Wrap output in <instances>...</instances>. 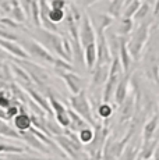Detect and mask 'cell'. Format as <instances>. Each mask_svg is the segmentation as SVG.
<instances>
[{
    "mask_svg": "<svg viewBox=\"0 0 159 160\" xmlns=\"http://www.w3.org/2000/svg\"><path fill=\"white\" fill-rule=\"evenodd\" d=\"M29 33L33 35V39L36 42H39L42 46L48 49L52 54H56L59 58H63L66 61H71V57L67 54L66 49H64V39L63 36H60L59 33L52 32L45 28H33L32 32L29 31Z\"/></svg>",
    "mask_w": 159,
    "mask_h": 160,
    "instance_id": "cell-1",
    "label": "cell"
},
{
    "mask_svg": "<svg viewBox=\"0 0 159 160\" xmlns=\"http://www.w3.org/2000/svg\"><path fill=\"white\" fill-rule=\"evenodd\" d=\"M70 102V107L74 110L77 114H80L88 124H91L94 128L98 125V122L94 118V113H92V107H91V103L87 98V93L85 91L80 92L78 95H71L69 98Z\"/></svg>",
    "mask_w": 159,
    "mask_h": 160,
    "instance_id": "cell-2",
    "label": "cell"
},
{
    "mask_svg": "<svg viewBox=\"0 0 159 160\" xmlns=\"http://www.w3.org/2000/svg\"><path fill=\"white\" fill-rule=\"evenodd\" d=\"M18 43L23 46V49L28 53L29 57H35L41 61H45V63L54 66L57 57H54L45 46H42L39 42H36L35 39H20Z\"/></svg>",
    "mask_w": 159,
    "mask_h": 160,
    "instance_id": "cell-3",
    "label": "cell"
},
{
    "mask_svg": "<svg viewBox=\"0 0 159 160\" xmlns=\"http://www.w3.org/2000/svg\"><path fill=\"white\" fill-rule=\"evenodd\" d=\"M148 29H149V24L144 22L138 27L134 33L131 35L130 41H128V50H130L131 56H133L134 60H138L140 58V54H141V50L145 45L146 39H148Z\"/></svg>",
    "mask_w": 159,
    "mask_h": 160,
    "instance_id": "cell-4",
    "label": "cell"
},
{
    "mask_svg": "<svg viewBox=\"0 0 159 160\" xmlns=\"http://www.w3.org/2000/svg\"><path fill=\"white\" fill-rule=\"evenodd\" d=\"M14 63H17L20 67H23V68L29 74V77L32 78V81L35 82V84H38L41 88L48 89L46 81L49 79V75L42 67H39L38 64L29 63L28 60H20V58H14Z\"/></svg>",
    "mask_w": 159,
    "mask_h": 160,
    "instance_id": "cell-5",
    "label": "cell"
},
{
    "mask_svg": "<svg viewBox=\"0 0 159 160\" xmlns=\"http://www.w3.org/2000/svg\"><path fill=\"white\" fill-rule=\"evenodd\" d=\"M56 143L62 148V150L66 153L67 158L73 160H81L82 158V143L75 142V141L70 139L67 135H59V137H53Z\"/></svg>",
    "mask_w": 159,
    "mask_h": 160,
    "instance_id": "cell-6",
    "label": "cell"
},
{
    "mask_svg": "<svg viewBox=\"0 0 159 160\" xmlns=\"http://www.w3.org/2000/svg\"><path fill=\"white\" fill-rule=\"evenodd\" d=\"M49 91H50V89L48 88V100H49V103H50V107L54 113V120H56L63 128L69 130V127H70L69 109H67L62 102H59V100L53 96V93H50Z\"/></svg>",
    "mask_w": 159,
    "mask_h": 160,
    "instance_id": "cell-7",
    "label": "cell"
},
{
    "mask_svg": "<svg viewBox=\"0 0 159 160\" xmlns=\"http://www.w3.org/2000/svg\"><path fill=\"white\" fill-rule=\"evenodd\" d=\"M80 41L84 49L90 45L96 43V32L90 20V15L87 14L82 15V20L80 22Z\"/></svg>",
    "mask_w": 159,
    "mask_h": 160,
    "instance_id": "cell-8",
    "label": "cell"
},
{
    "mask_svg": "<svg viewBox=\"0 0 159 160\" xmlns=\"http://www.w3.org/2000/svg\"><path fill=\"white\" fill-rule=\"evenodd\" d=\"M90 20H91V22H92V27L96 32V39L105 38L106 29H108L113 22V17H110L109 14H105V13H94L92 15H90Z\"/></svg>",
    "mask_w": 159,
    "mask_h": 160,
    "instance_id": "cell-9",
    "label": "cell"
},
{
    "mask_svg": "<svg viewBox=\"0 0 159 160\" xmlns=\"http://www.w3.org/2000/svg\"><path fill=\"white\" fill-rule=\"evenodd\" d=\"M60 77L63 78V81L66 82L69 91L73 95H78L80 92H82V78L77 75L74 71H56Z\"/></svg>",
    "mask_w": 159,
    "mask_h": 160,
    "instance_id": "cell-10",
    "label": "cell"
},
{
    "mask_svg": "<svg viewBox=\"0 0 159 160\" xmlns=\"http://www.w3.org/2000/svg\"><path fill=\"white\" fill-rule=\"evenodd\" d=\"M20 134H21V139L25 141V143H27V145H29L31 149H35V150H38V152L44 153V155H49V156L53 153L46 145H45L44 142H42L41 139H39L38 137H36V135H33L31 131H28V132H20Z\"/></svg>",
    "mask_w": 159,
    "mask_h": 160,
    "instance_id": "cell-11",
    "label": "cell"
},
{
    "mask_svg": "<svg viewBox=\"0 0 159 160\" xmlns=\"http://www.w3.org/2000/svg\"><path fill=\"white\" fill-rule=\"evenodd\" d=\"M13 124H14V128H16L18 132H28V131H31V128L33 127L32 117L24 109V106L21 107V113L13 120Z\"/></svg>",
    "mask_w": 159,
    "mask_h": 160,
    "instance_id": "cell-12",
    "label": "cell"
},
{
    "mask_svg": "<svg viewBox=\"0 0 159 160\" xmlns=\"http://www.w3.org/2000/svg\"><path fill=\"white\" fill-rule=\"evenodd\" d=\"M109 75H110V64H105V66H96L92 71V81H91V87L95 88L99 85H103L108 82Z\"/></svg>",
    "mask_w": 159,
    "mask_h": 160,
    "instance_id": "cell-13",
    "label": "cell"
},
{
    "mask_svg": "<svg viewBox=\"0 0 159 160\" xmlns=\"http://www.w3.org/2000/svg\"><path fill=\"white\" fill-rule=\"evenodd\" d=\"M0 48H3L7 53H10L11 56H16L20 60H28L29 56L25 50L23 49V46L18 45L17 42H11V41H6V39H0Z\"/></svg>",
    "mask_w": 159,
    "mask_h": 160,
    "instance_id": "cell-14",
    "label": "cell"
},
{
    "mask_svg": "<svg viewBox=\"0 0 159 160\" xmlns=\"http://www.w3.org/2000/svg\"><path fill=\"white\" fill-rule=\"evenodd\" d=\"M128 41L126 39V36H120V49H119V57H120L121 66L124 68V72L128 74L133 64V56H131L130 50H128Z\"/></svg>",
    "mask_w": 159,
    "mask_h": 160,
    "instance_id": "cell-15",
    "label": "cell"
},
{
    "mask_svg": "<svg viewBox=\"0 0 159 160\" xmlns=\"http://www.w3.org/2000/svg\"><path fill=\"white\" fill-rule=\"evenodd\" d=\"M25 92H27V95H28V96L31 98L33 102L38 104V106L41 107L45 113H48V116L53 117L54 113H53V110H52V107H50V103H49V100L46 99V98L42 96V93H39L38 91H35L32 87L25 88Z\"/></svg>",
    "mask_w": 159,
    "mask_h": 160,
    "instance_id": "cell-16",
    "label": "cell"
},
{
    "mask_svg": "<svg viewBox=\"0 0 159 160\" xmlns=\"http://www.w3.org/2000/svg\"><path fill=\"white\" fill-rule=\"evenodd\" d=\"M128 81H130V72L126 74V75L121 78V81L119 82L117 88H116V92H115L116 106H121L128 98Z\"/></svg>",
    "mask_w": 159,
    "mask_h": 160,
    "instance_id": "cell-17",
    "label": "cell"
},
{
    "mask_svg": "<svg viewBox=\"0 0 159 160\" xmlns=\"http://www.w3.org/2000/svg\"><path fill=\"white\" fill-rule=\"evenodd\" d=\"M158 124H159V114H155L151 117L148 122L145 124L144 127V131H142V143H148L154 139V134L158 128Z\"/></svg>",
    "mask_w": 159,
    "mask_h": 160,
    "instance_id": "cell-18",
    "label": "cell"
},
{
    "mask_svg": "<svg viewBox=\"0 0 159 160\" xmlns=\"http://www.w3.org/2000/svg\"><path fill=\"white\" fill-rule=\"evenodd\" d=\"M69 116H70V127H69V130L70 131H73V132H75V134H78L80 131H82V130H85V128L88 127V122L85 121L84 118H82L80 114H77V113L74 112V110L70 107L69 109Z\"/></svg>",
    "mask_w": 159,
    "mask_h": 160,
    "instance_id": "cell-19",
    "label": "cell"
},
{
    "mask_svg": "<svg viewBox=\"0 0 159 160\" xmlns=\"http://www.w3.org/2000/svg\"><path fill=\"white\" fill-rule=\"evenodd\" d=\"M84 54H85V66L88 70L94 71V68L96 67V61H98V48L96 43L90 45L84 49Z\"/></svg>",
    "mask_w": 159,
    "mask_h": 160,
    "instance_id": "cell-20",
    "label": "cell"
},
{
    "mask_svg": "<svg viewBox=\"0 0 159 160\" xmlns=\"http://www.w3.org/2000/svg\"><path fill=\"white\" fill-rule=\"evenodd\" d=\"M133 113H134V98L128 96L126 102L120 106V118H119V122H126L128 120H131Z\"/></svg>",
    "mask_w": 159,
    "mask_h": 160,
    "instance_id": "cell-21",
    "label": "cell"
},
{
    "mask_svg": "<svg viewBox=\"0 0 159 160\" xmlns=\"http://www.w3.org/2000/svg\"><path fill=\"white\" fill-rule=\"evenodd\" d=\"M158 141H159V138H155V139H152L151 142L142 143V149H141V152H140V158H141L142 160L151 159V156L154 155L155 152H156Z\"/></svg>",
    "mask_w": 159,
    "mask_h": 160,
    "instance_id": "cell-22",
    "label": "cell"
},
{
    "mask_svg": "<svg viewBox=\"0 0 159 160\" xmlns=\"http://www.w3.org/2000/svg\"><path fill=\"white\" fill-rule=\"evenodd\" d=\"M124 3H126V0H112V2L109 3L108 14L110 15V17H113V18H120L121 8L124 7Z\"/></svg>",
    "mask_w": 159,
    "mask_h": 160,
    "instance_id": "cell-23",
    "label": "cell"
},
{
    "mask_svg": "<svg viewBox=\"0 0 159 160\" xmlns=\"http://www.w3.org/2000/svg\"><path fill=\"white\" fill-rule=\"evenodd\" d=\"M140 158V149L138 146L134 145H127L124 152L121 153V156L119 158V160H137Z\"/></svg>",
    "mask_w": 159,
    "mask_h": 160,
    "instance_id": "cell-24",
    "label": "cell"
},
{
    "mask_svg": "<svg viewBox=\"0 0 159 160\" xmlns=\"http://www.w3.org/2000/svg\"><path fill=\"white\" fill-rule=\"evenodd\" d=\"M77 137H78L80 142H81L82 145H90V143L94 141V138H95V130H92L91 127H87L85 130L80 131Z\"/></svg>",
    "mask_w": 159,
    "mask_h": 160,
    "instance_id": "cell-25",
    "label": "cell"
},
{
    "mask_svg": "<svg viewBox=\"0 0 159 160\" xmlns=\"http://www.w3.org/2000/svg\"><path fill=\"white\" fill-rule=\"evenodd\" d=\"M141 4H142L141 0H136V2L130 3L128 6L124 7V11H123V15H121V17L123 18H131V20H133L134 15H136L137 11H138V8L141 7Z\"/></svg>",
    "mask_w": 159,
    "mask_h": 160,
    "instance_id": "cell-26",
    "label": "cell"
},
{
    "mask_svg": "<svg viewBox=\"0 0 159 160\" xmlns=\"http://www.w3.org/2000/svg\"><path fill=\"white\" fill-rule=\"evenodd\" d=\"M28 150L25 146H17V145H8V143H2L0 142V153L4 155H11V153H24Z\"/></svg>",
    "mask_w": 159,
    "mask_h": 160,
    "instance_id": "cell-27",
    "label": "cell"
},
{
    "mask_svg": "<svg viewBox=\"0 0 159 160\" xmlns=\"http://www.w3.org/2000/svg\"><path fill=\"white\" fill-rule=\"evenodd\" d=\"M131 29H133V20L131 18H123L121 17L120 20V24H119V36H126L128 33L131 32Z\"/></svg>",
    "mask_w": 159,
    "mask_h": 160,
    "instance_id": "cell-28",
    "label": "cell"
},
{
    "mask_svg": "<svg viewBox=\"0 0 159 160\" xmlns=\"http://www.w3.org/2000/svg\"><path fill=\"white\" fill-rule=\"evenodd\" d=\"M67 11L66 10H57V8H52L50 7V13H49V20L53 24H62L64 20H66Z\"/></svg>",
    "mask_w": 159,
    "mask_h": 160,
    "instance_id": "cell-29",
    "label": "cell"
},
{
    "mask_svg": "<svg viewBox=\"0 0 159 160\" xmlns=\"http://www.w3.org/2000/svg\"><path fill=\"white\" fill-rule=\"evenodd\" d=\"M4 158L7 160H57L53 158H38V156L23 155V153H11V155H6Z\"/></svg>",
    "mask_w": 159,
    "mask_h": 160,
    "instance_id": "cell-30",
    "label": "cell"
},
{
    "mask_svg": "<svg viewBox=\"0 0 159 160\" xmlns=\"http://www.w3.org/2000/svg\"><path fill=\"white\" fill-rule=\"evenodd\" d=\"M113 114V107L110 106V103H100L98 106V116L103 120L110 118Z\"/></svg>",
    "mask_w": 159,
    "mask_h": 160,
    "instance_id": "cell-31",
    "label": "cell"
},
{
    "mask_svg": "<svg viewBox=\"0 0 159 160\" xmlns=\"http://www.w3.org/2000/svg\"><path fill=\"white\" fill-rule=\"evenodd\" d=\"M10 15H11V18H13L14 21H17V22H25V21H27V14L24 13L23 7H21L20 4L14 6V7L11 8Z\"/></svg>",
    "mask_w": 159,
    "mask_h": 160,
    "instance_id": "cell-32",
    "label": "cell"
},
{
    "mask_svg": "<svg viewBox=\"0 0 159 160\" xmlns=\"http://www.w3.org/2000/svg\"><path fill=\"white\" fill-rule=\"evenodd\" d=\"M54 68H56V71H73V66L71 63H69V61L63 60V58H59L57 57L56 63H54Z\"/></svg>",
    "mask_w": 159,
    "mask_h": 160,
    "instance_id": "cell-33",
    "label": "cell"
},
{
    "mask_svg": "<svg viewBox=\"0 0 159 160\" xmlns=\"http://www.w3.org/2000/svg\"><path fill=\"white\" fill-rule=\"evenodd\" d=\"M148 11H149V4H148V2H142L141 7L138 8V11H137V14L134 15V20H137V21L142 20L144 17H146V14H148Z\"/></svg>",
    "mask_w": 159,
    "mask_h": 160,
    "instance_id": "cell-34",
    "label": "cell"
},
{
    "mask_svg": "<svg viewBox=\"0 0 159 160\" xmlns=\"http://www.w3.org/2000/svg\"><path fill=\"white\" fill-rule=\"evenodd\" d=\"M0 39H6V41H11V42H18L20 41L14 33L7 32L4 28H0Z\"/></svg>",
    "mask_w": 159,
    "mask_h": 160,
    "instance_id": "cell-35",
    "label": "cell"
},
{
    "mask_svg": "<svg viewBox=\"0 0 159 160\" xmlns=\"http://www.w3.org/2000/svg\"><path fill=\"white\" fill-rule=\"evenodd\" d=\"M52 8H57V10H66L67 7V0H52L50 2Z\"/></svg>",
    "mask_w": 159,
    "mask_h": 160,
    "instance_id": "cell-36",
    "label": "cell"
},
{
    "mask_svg": "<svg viewBox=\"0 0 159 160\" xmlns=\"http://www.w3.org/2000/svg\"><path fill=\"white\" fill-rule=\"evenodd\" d=\"M75 4H80L81 7H91L92 4H95L96 2H99V0H74Z\"/></svg>",
    "mask_w": 159,
    "mask_h": 160,
    "instance_id": "cell-37",
    "label": "cell"
},
{
    "mask_svg": "<svg viewBox=\"0 0 159 160\" xmlns=\"http://www.w3.org/2000/svg\"><path fill=\"white\" fill-rule=\"evenodd\" d=\"M0 22L4 24V25L11 27V28H20V25H18V24H16V21L8 20V18H2V20H0Z\"/></svg>",
    "mask_w": 159,
    "mask_h": 160,
    "instance_id": "cell-38",
    "label": "cell"
},
{
    "mask_svg": "<svg viewBox=\"0 0 159 160\" xmlns=\"http://www.w3.org/2000/svg\"><path fill=\"white\" fill-rule=\"evenodd\" d=\"M4 60H13V56L10 53H7L3 48H0V61H4Z\"/></svg>",
    "mask_w": 159,
    "mask_h": 160,
    "instance_id": "cell-39",
    "label": "cell"
},
{
    "mask_svg": "<svg viewBox=\"0 0 159 160\" xmlns=\"http://www.w3.org/2000/svg\"><path fill=\"white\" fill-rule=\"evenodd\" d=\"M159 13V0H156V4H155V8H154V14H158Z\"/></svg>",
    "mask_w": 159,
    "mask_h": 160,
    "instance_id": "cell-40",
    "label": "cell"
},
{
    "mask_svg": "<svg viewBox=\"0 0 159 160\" xmlns=\"http://www.w3.org/2000/svg\"><path fill=\"white\" fill-rule=\"evenodd\" d=\"M0 160H7V159H6L4 156H0Z\"/></svg>",
    "mask_w": 159,
    "mask_h": 160,
    "instance_id": "cell-41",
    "label": "cell"
},
{
    "mask_svg": "<svg viewBox=\"0 0 159 160\" xmlns=\"http://www.w3.org/2000/svg\"><path fill=\"white\" fill-rule=\"evenodd\" d=\"M140 160H142V159H141V158H140Z\"/></svg>",
    "mask_w": 159,
    "mask_h": 160,
    "instance_id": "cell-42",
    "label": "cell"
}]
</instances>
